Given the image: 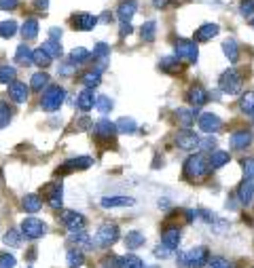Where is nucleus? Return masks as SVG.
Returning <instances> with one entry per match:
<instances>
[{
    "label": "nucleus",
    "instance_id": "obj_1",
    "mask_svg": "<svg viewBox=\"0 0 254 268\" xmlns=\"http://www.w3.org/2000/svg\"><path fill=\"white\" fill-rule=\"evenodd\" d=\"M210 171V161H206V156L203 154H193L189 156L187 161H184V175L189 177V180H201V177H206Z\"/></svg>",
    "mask_w": 254,
    "mask_h": 268
},
{
    "label": "nucleus",
    "instance_id": "obj_2",
    "mask_svg": "<svg viewBox=\"0 0 254 268\" xmlns=\"http://www.w3.org/2000/svg\"><path fill=\"white\" fill-rule=\"evenodd\" d=\"M64 99H66V91H64L60 85L47 87L44 89V93H42V97H41V108L44 112H55V110H60L62 108Z\"/></svg>",
    "mask_w": 254,
    "mask_h": 268
},
{
    "label": "nucleus",
    "instance_id": "obj_3",
    "mask_svg": "<svg viewBox=\"0 0 254 268\" xmlns=\"http://www.w3.org/2000/svg\"><path fill=\"white\" fill-rule=\"evenodd\" d=\"M218 85H220V91H222V93H227V95H237V93L241 91V76L235 72L233 68H229L227 72H222Z\"/></svg>",
    "mask_w": 254,
    "mask_h": 268
},
{
    "label": "nucleus",
    "instance_id": "obj_4",
    "mask_svg": "<svg viewBox=\"0 0 254 268\" xmlns=\"http://www.w3.org/2000/svg\"><path fill=\"white\" fill-rule=\"evenodd\" d=\"M44 232H47V224H44L42 220H38V218H25V220H21V234H23L25 239L36 241V239L44 237Z\"/></svg>",
    "mask_w": 254,
    "mask_h": 268
},
{
    "label": "nucleus",
    "instance_id": "obj_5",
    "mask_svg": "<svg viewBox=\"0 0 254 268\" xmlns=\"http://www.w3.org/2000/svg\"><path fill=\"white\" fill-rule=\"evenodd\" d=\"M174 55L180 57V59H187L190 63H195L199 59V49H197L195 40H178L174 47Z\"/></svg>",
    "mask_w": 254,
    "mask_h": 268
},
{
    "label": "nucleus",
    "instance_id": "obj_6",
    "mask_svg": "<svg viewBox=\"0 0 254 268\" xmlns=\"http://www.w3.org/2000/svg\"><path fill=\"white\" fill-rule=\"evenodd\" d=\"M119 239V228L114 224H102L98 228V234H95V243L102 245V247H110L117 243Z\"/></svg>",
    "mask_w": 254,
    "mask_h": 268
},
{
    "label": "nucleus",
    "instance_id": "obj_7",
    "mask_svg": "<svg viewBox=\"0 0 254 268\" xmlns=\"http://www.w3.org/2000/svg\"><path fill=\"white\" fill-rule=\"evenodd\" d=\"M208 247L206 245H199V247H193V249L184 251V256H187V268H201L208 264Z\"/></svg>",
    "mask_w": 254,
    "mask_h": 268
},
{
    "label": "nucleus",
    "instance_id": "obj_8",
    "mask_svg": "<svg viewBox=\"0 0 254 268\" xmlns=\"http://www.w3.org/2000/svg\"><path fill=\"white\" fill-rule=\"evenodd\" d=\"M60 220H62V224L68 228L70 232H81V230H85V215L83 213H76V211H62L60 213Z\"/></svg>",
    "mask_w": 254,
    "mask_h": 268
},
{
    "label": "nucleus",
    "instance_id": "obj_9",
    "mask_svg": "<svg viewBox=\"0 0 254 268\" xmlns=\"http://www.w3.org/2000/svg\"><path fill=\"white\" fill-rule=\"evenodd\" d=\"M174 142H176V146H178L180 150L190 152V150H195L197 146H199V135H197V133H193V131H189V129H184V131H178V133H176Z\"/></svg>",
    "mask_w": 254,
    "mask_h": 268
},
{
    "label": "nucleus",
    "instance_id": "obj_10",
    "mask_svg": "<svg viewBox=\"0 0 254 268\" xmlns=\"http://www.w3.org/2000/svg\"><path fill=\"white\" fill-rule=\"evenodd\" d=\"M28 95H30V89L25 82L15 80L9 85V97L15 101V104H25V101H28Z\"/></svg>",
    "mask_w": 254,
    "mask_h": 268
},
{
    "label": "nucleus",
    "instance_id": "obj_11",
    "mask_svg": "<svg viewBox=\"0 0 254 268\" xmlns=\"http://www.w3.org/2000/svg\"><path fill=\"white\" fill-rule=\"evenodd\" d=\"M93 133H95V135H98L100 139H110V137L117 135V125L110 123L108 118H102V120H98V123H95Z\"/></svg>",
    "mask_w": 254,
    "mask_h": 268
},
{
    "label": "nucleus",
    "instance_id": "obj_12",
    "mask_svg": "<svg viewBox=\"0 0 254 268\" xmlns=\"http://www.w3.org/2000/svg\"><path fill=\"white\" fill-rule=\"evenodd\" d=\"M199 127H201V131H206V133H216L222 127V120L216 116V114L212 112H206V114H201L199 118Z\"/></svg>",
    "mask_w": 254,
    "mask_h": 268
},
{
    "label": "nucleus",
    "instance_id": "obj_13",
    "mask_svg": "<svg viewBox=\"0 0 254 268\" xmlns=\"http://www.w3.org/2000/svg\"><path fill=\"white\" fill-rule=\"evenodd\" d=\"M252 139H254L252 131H235L231 139H229V144H231V148H235V150H246L248 146L252 144Z\"/></svg>",
    "mask_w": 254,
    "mask_h": 268
},
{
    "label": "nucleus",
    "instance_id": "obj_14",
    "mask_svg": "<svg viewBox=\"0 0 254 268\" xmlns=\"http://www.w3.org/2000/svg\"><path fill=\"white\" fill-rule=\"evenodd\" d=\"M187 99L190 101L193 106H206L208 104V99H210V93L206 91L203 87H199V85H195V87H190L189 89V95H187Z\"/></svg>",
    "mask_w": 254,
    "mask_h": 268
},
{
    "label": "nucleus",
    "instance_id": "obj_15",
    "mask_svg": "<svg viewBox=\"0 0 254 268\" xmlns=\"http://www.w3.org/2000/svg\"><path fill=\"white\" fill-rule=\"evenodd\" d=\"M98 23V17L91 15V13H81V15H74L72 19V25L76 30H83V32H89L93 30V25Z\"/></svg>",
    "mask_w": 254,
    "mask_h": 268
},
{
    "label": "nucleus",
    "instance_id": "obj_16",
    "mask_svg": "<svg viewBox=\"0 0 254 268\" xmlns=\"http://www.w3.org/2000/svg\"><path fill=\"white\" fill-rule=\"evenodd\" d=\"M95 99L98 97L93 95V89H83V91L76 95V106H79L83 112H89L95 106Z\"/></svg>",
    "mask_w": 254,
    "mask_h": 268
},
{
    "label": "nucleus",
    "instance_id": "obj_17",
    "mask_svg": "<svg viewBox=\"0 0 254 268\" xmlns=\"http://www.w3.org/2000/svg\"><path fill=\"white\" fill-rule=\"evenodd\" d=\"M136 11H138L136 0H123V2L119 4V9H117V17L121 19V21H129V19L136 15Z\"/></svg>",
    "mask_w": 254,
    "mask_h": 268
},
{
    "label": "nucleus",
    "instance_id": "obj_18",
    "mask_svg": "<svg viewBox=\"0 0 254 268\" xmlns=\"http://www.w3.org/2000/svg\"><path fill=\"white\" fill-rule=\"evenodd\" d=\"M100 203H102V207L112 209V207H131L136 201L131 196H104Z\"/></svg>",
    "mask_w": 254,
    "mask_h": 268
},
{
    "label": "nucleus",
    "instance_id": "obj_19",
    "mask_svg": "<svg viewBox=\"0 0 254 268\" xmlns=\"http://www.w3.org/2000/svg\"><path fill=\"white\" fill-rule=\"evenodd\" d=\"M161 243L171 247V249H176V247L180 245V228H176V226L165 228L163 234H161Z\"/></svg>",
    "mask_w": 254,
    "mask_h": 268
},
{
    "label": "nucleus",
    "instance_id": "obj_20",
    "mask_svg": "<svg viewBox=\"0 0 254 268\" xmlns=\"http://www.w3.org/2000/svg\"><path fill=\"white\" fill-rule=\"evenodd\" d=\"M218 32H220V28H218L216 23H203L201 28L195 32V38H197L199 42H208V40H212V38L218 34Z\"/></svg>",
    "mask_w": 254,
    "mask_h": 268
},
{
    "label": "nucleus",
    "instance_id": "obj_21",
    "mask_svg": "<svg viewBox=\"0 0 254 268\" xmlns=\"http://www.w3.org/2000/svg\"><path fill=\"white\" fill-rule=\"evenodd\" d=\"M237 199L244 203V205L252 203V199H254V182H252V180H244V182L239 184V188H237Z\"/></svg>",
    "mask_w": 254,
    "mask_h": 268
},
{
    "label": "nucleus",
    "instance_id": "obj_22",
    "mask_svg": "<svg viewBox=\"0 0 254 268\" xmlns=\"http://www.w3.org/2000/svg\"><path fill=\"white\" fill-rule=\"evenodd\" d=\"M100 80H102V72H100V70H95V68L87 70V72L81 76V82L85 85V89H93V87H98V85H100Z\"/></svg>",
    "mask_w": 254,
    "mask_h": 268
},
{
    "label": "nucleus",
    "instance_id": "obj_23",
    "mask_svg": "<svg viewBox=\"0 0 254 268\" xmlns=\"http://www.w3.org/2000/svg\"><path fill=\"white\" fill-rule=\"evenodd\" d=\"M21 207L28 213H36V211H41L42 201H41V196H38V194H25L23 201H21Z\"/></svg>",
    "mask_w": 254,
    "mask_h": 268
},
{
    "label": "nucleus",
    "instance_id": "obj_24",
    "mask_svg": "<svg viewBox=\"0 0 254 268\" xmlns=\"http://www.w3.org/2000/svg\"><path fill=\"white\" fill-rule=\"evenodd\" d=\"M176 120L184 127V129H189V127L195 123V112L189 110V108H178V110H176Z\"/></svg>",
    "mask_w": 254,
    "mask_h": 268
},
{
    "label": "nucleus",
    "instance_id": "obj_25",
    "mask_svg": "<svg viewBox=\"0 0 254 268\" xmlns=\"http://www.w3.org/2000/svg\"><path fill=\"white\" fill-rule=\"evenodd\" d=\"M229 152L225 150H214L212 152V156H210V169H220V167H225V165L229 163Z\"/></svg>",
    "mask_w": 254,
    "mask_h": 268
},
{
    "label": "nucleus",
    "instance_id": "obj_26",
    "mask_svg": "<svg viewBox=\"0 0 254 268\" xmlns=\"http://www.w3.org/2000/svg\"><path fill=\"white\" fill-rule=\"evenodd\" d=\"M70 243H74L76 247H83V249H91L93 247V239L89 237V234H85V232H72V237H70Z\"/></svg>",
    "mask_w": 254,
    "mask_h": 268
},
{
    "label": "nucleus",
    "instance_id": "obj_27",
    "mask_svg": "<svg viewBox=\"0 0 254 268\" xmlns=\"http://www.w3.org/2000/svg\"><path fill=\"white\" fill-rule=\"evenodd\" d=\"M66 262H68V268H81L85 264V253H83L79 247H76V249H70L66 253Z\"/></svg>",
    "mask_w": 254,
    "mask_h": 268
},
{
    "label": "nucleus",
    "instance_id": "obj_28",
    "mask_svg": "<svg viewBox=\"0 0 254 268\" xmlns=\"http://www.w3.org/2000/svg\"><path fill=\"white\" fill-rule=\"evenodd\" d=\"M21 36L25 40H34L38 36V21L36 19H25L23 25H21Z\"/></svg>",
    "mask_w": 254,
    "mask_h": 268
},
{
    "label": "nucleus",
    "instance_id": "obj_29",
    "mask_svg": "<svg viewBox=\"0 0 254 268\" xmlns=\"http://www.w3.org/2000/svg\"><path fill=\"white\" fill-rule=\"evenodd\" d=\"M222 51H225V55L229 57V61L235 63L239 59V47H237V42L233 40V38H229V40L222 42Z\"/></svg>",
    "mask_w": 254,
    "mask_h": 268
},
{
    "label": "nucleus",
    "instance_id": "obj_30",
    "mask_svg": "<svg viewBox=\"0 0 254 268\" xmlns=\"http://www.w3.org/2000/svg\"><path fill=\"white\" fill-rule=\"evenodd\" d=\"M51 61H53V57H51L42 47H38V49L34 51V55H32V63H36L38 68H47Z\"/></svg>",
    "mask_w": 254,
    "mask_h": 268
},
{
    "label": "nucleus",
    "instance_id": "obj_31",
    "mask_svg": "<svg viewBox=\"0 0 254 268\" xmlns=\"http://www.w3.org/2000/svg\"><path fill=\"white\" fill-rule=\"evenodd\" d=\"M144 234L142 232H138V230H133V232H127V237H125V247L127 249H138V247H142L144 245Z\"/></svg>",
    "mask_w": 254,
    "mask_h": 268
},
{
    "label": "nucleus",
    "instance_id": "obj_32",
    "mask_svg": "<svg viewBox=\"0 0 254 268\" xmlns=\"http://www.w3.org/2000/svg\"><path fill=\"white\" fill-rule=\"evenodd\" d=\"M140 36H142L144 42H152L157 36V23L155 21H144L142 28H140Z\"/></svg>",
    "mask_w": 254,
    "mask_h": 268
},
{
    "label": "nucleus",
    "instance_id": "obj_33",
    "mask_svg": "<svg viewBox=\"0 0 254 268\" xmlns=\"http://www.w3.org/2000/svg\"><path fill=\"white\" fill-rule=\"evenodd\" d=\"M30 87L34 89V91H42V89H47L49 87V74L47 72H36L30 78Z\"/></svg>",
    "mask_w": 254,
    "mask_h": 268
},
{
    "label": "nucleus",
    "instance_id": "obj_34",
    "mask_svg": "<svg viewBox=\"0 0 254 268\" xmlns=\"http://www.w3.org/2000/svg\"><path fill=\"white\" fill-rule=\"evenodd\" d=\"M87 59H91V51H87L85 47H76L72 53H70V61H72L74 66H81V63H85Z\"/></svg>",
    "mask_w": 254,
    "mask_h": 268
},
{
    "label": "nucleus",
    "instance_id": "obj_35",
    "mask_svg": "<svg viewBox=\"0 0 254 268\" xmlns=\"http://www.w3.org/2000/svg\"><path fill=\"white\" fill-rule=\"evenodd\" d=\"M93 165V158L91 156H76V158H72V161H68L64 167H70V169H89Z\"/></svg>",
    "mask_w": 254,
    "mask_h": 268
},
{
    "label": "nucleus",
    "instance_id": "obj_36",
    "mask_svg": "<svg viewBox=\"0 0 254 268\" xmlns=\"http://www.w3.org/2000/svg\"><path fill=\"white\" fill-rule=\"evenodd\" d=\"M159 68L163 70V72H178L180 70V57H163L161 61H159Z\"/></svg>",
    "mask_w": 254,
    "mask_h": 268
},
{
    "label": "nucleus",
    "instance_id": "obj_37",
    "mask_svg": "<svg viewBox=\"0 0 254 268\" xmlns=\"http://www.w3.org/2000/svg\"><path fill=\"white\" fill-rule=\"evenodd\" d=\"M32 55H34V51H32L28 44H19L17 53H15V61L17 63H32Z\"/></svg>",
    "mask_w": 254,
    "mask_h": 268
},
{
    "label": "nucleus",
    "instance_id": "obj_38",
    "mask_svg": "<svg viewBox=\"0 0 254 268\" xmlns=\"http://www.w3.org/2000/svg\"><path fill=\"white\" fill-rule=\"evenodd\" d=\"M239 108L246 114H254V91H246L239 99Z\"/></svg>",
    "mask_w": 254,
    "mask_h": 268
},
{
    "label": "nucleus",
    "instance_id": "obj_39",
    "mask_svg": "<svg viewBox=\"0 0 254 268\" xmlns=\"http://www.w3.org/2000/svg\"><path fill=\"white\" fill-rule=\"evenodd\" d=\"M21 230H15V228H11L9 232L2 237V241H4V245H9V247H19L21 245Z\"/></svg>",
    "mask_w": 254,
    "mask_h": 268
},
{
    "label": "nucleus",
    "instance_id": "obj_40",
    "mask_svg": "<svg viewBox=\"0 0 254 268\" xmlns=\"http://www.w3.org/2000/svg\"><path fill=\"white\" fill-rule=\"evenodd\" d=\"M15 76H17V70L13 66H0V82H2V85L15 82Z\"/></svg>",
    "mask_w": 254,
    "mask_h": 268
},
{
    "label": "nucleus",
    "instance_id": "obj_41",
    "mask_svg": "<svg viewBox=\"0 0 254 268\" xmlns=\"http://www.w3.org/2000/svg\"><path fill=\"white\" fill-rule=\"evenodd\" d=\"M17 34V23L13 19H6V21H0V36L2 38H11Z\"/></svg>",
    "mask_w": 254,
    "mask_h": 268
},
{
    "label": "nucleus",
    "instance_id": "obj_42",
    "mask_svg": "<svg viewBox=\"0 0 254 268\" xmlns=\"http://www.w3.org/2000/svg\"><path fill=\"white\" fill-rule=\"evenodd\" d=\"M136 129H138V125H136V120H133V118H127V116L119 118L117 131H121V133H133Z\"/></svg>",
    "mask_w": 254,
    "mask_h": 268
},
{
    "label": "nucleus",
    "instance_id": "obj_43",
    "mask_svg": "<svg viewBox=\"0 0 254 268\" xmlns=\"http://www.w3.org/2000/svg\"><path fill=\"white\" fill-rule=\"evenodd\" d=\"M51 192H49V205L53 209H60L62 207V186H55V184H51Z\"/></svg>",
    "mask_w": 254,
    "mask_h": 268
},
{
    "label": "nucleus",
    "instance_id": "obj_44",
    "mask_svg": "<svg viewBox=\"0 0 254 268\" xmlns=\"http://www.w3.org/2000/svg\"><path fill=\"white\" fill-rule=\"evenodd\" d=\"M41 47H42L44 51H47V53H49L51 57H53V59H55V57H62V53H64V51H62V44H60V42H55V40H47V42H42Z\"/></svg>",
    "mask_w": 254,
    "mask_h": 268
},
{
    "label": "nucleus",
    "instance_id": "obj_45",
    "mask_svg": "<svg viewBox=\"0 0 254 268\" xmlns=\"http://www.w3.org/2000/svg\"><path fill=\"white\" fill-rule=\"evenodd\" d=\"M112 99L110 97H106V95H100V97L98 99H95V108H98V110L102 112V114H108V112H110L112 110Z\"/></svg>",
    "mask_w": 254,
    "mask_h": 268
},
{
    "label": "nucleus",
    "instance_id": "obj_46",
    "mask_svg": "<svg viewBox=\"0 0 254 268\" xmlns=\"http://www.w3.org/2000/svg\"><path fill=\"white\" fill-rule=\"evenodd\" d=\"M241 169H244L246 180H254V158L252 156L241 158Z\"/></svg>",
    "mask_w": 254,
    "mask_h": 268
},
{
    "label": "nucleus",
    "instance_id": "obj_47",
    "mask_svg": "<svg viewBox=\"0 0 254 268\" xmlns=\"http://www.w3.org/2000/svg\"><path fill=\"white\" fill-rule=\"evenodd\" d=\"M9 123H11V110L4 101H0V129H4Z\"/></svg>",
    "mask_w": 254,
    "mask_h": 268
},
{
    "label": "nucleus",
    "instance_id": "obj_48",
    "mask_svg": "<svg viewBox=\"0 0 254 268\" xmlns=\"http://www.w3.org/2000/svg\"><path fill=\"white\" fill-rule=\"evenodd\" d=\"M123 268H144V262H142V260H140L138 256L129 253V256L123 258Z\"/></svg>",
    "mask_w": 254,
    "mask_h": 268
},
{
    "label": "nucleus",
    "instance_id": "obj_49",
    "mask_svg": "<svg viewBox=\"0 0 254 268\" xmlns=\"http://www.w3.org/2000/svg\"><path fill=\"white\" fill-rule=\"evenodd\" d=\"M239 13L244 17H252L254 15V0H244V2L239 4Z\"/></svg>",
    "mask_w": 254,
    "mask_h": 268
},
{
    "label": "nucleus",
    "instance_id": "obj_50",
    "mask_svg": "<svg viewBox=\"0 0 254 268\" xmlns=\"http://www.w3.org/2000/svg\"><path fill=\"white\" fill-rule=\"evenodd\" d=\"M208 266H210V268H233L229 260H225V258H218V256L212 258V260H208Z\"/></svg>",
    "mask_w": 254,
    "mask_h": 268
},
{
    "label": "nucleus",
    "instance_id": "obj_51",
    "mask_svg": "<svg viewBox=\"0 0 254 268\" xmlns=\"http://www.w3.org/2000/svg\"><path fill=\"white\" fill-rule=\"evenodd\" d=\"M15 264H17V260L13 253H2V256H0V268H13Z\"/></svg>",
    "mask_w": 254,
    "mask_h": 268
},
{
    "label": "nucleus",
    "instance_id": "obj_52",
    "mask_svg": "<svg viewBox=\"0 0 254 268\" xmlns=\"http://www.w3.org/2000/svg\"><path fill=\"white\" fill-rule=\"evenodd\" d=\"M102 266L104 268H123V258H106Z\"/></svg>",
    "mask_w": 254,
    "mask_h": 268
},
{
    "label": "nucleus",
    "instance_id": "obj_53",
    "mask_svg": "<svg viewBox=\"0 0 254 268\" xmlns=\"http://www.w3.org/2000/svg\"><path fill=\"white\" fill-rule=\"evenodd\" d=\"M171 251H174V249H171V247H168V245H157V247H155V256H157V258H163V260L169 258Z\"/></svg>",
    "mask_w": 254,
    "mask_h": 268
},
{
    "label": "nucleus",
    "instance_id": "obj_54",
    "mask_svg": "<svg viewBox=\"0 0 254 268\" xmlns=\"http://www.w3.org/2000/svg\"><path fill=\"white\" fill-rule=\"evenodd\" d=\"M214 146H216V139L212 135H208L206 139H199V148L201 150H212Z\"/></svg>",
    "mask_w": 254,
    "mask_h": 268
},
{
    "label": "nucleus",
    "instance_id": "obj_55",
    "mask_svg": "<svg viewBox=\"0 0 254 268\" xmlns=\"http://www.w3.org/2000/svg\"><path fill=\"white\" fill-rule=\"evenodd\" d=\"M19 4V0H0V9L2 11H13Z\"/></svg>",
    "mask_w": 254,
    "mask_h": 268
},
{
    "label": "nucleus",
    "instance_id": "obj_56",
    "mask_svg": "<svg viewBox=\"0 0 254 268\" xmlns=\"http://www.w3.org/2000/svg\"><path fill=\"white\" fill-rule=\"evenodd\" d=\"M49 40L60 42V40H62V30H60V28H51V30H49Z\"/></svg>",
    "mask_w": 254,
    "mask_h": 268
},
{
    "label": "nucleus",
    "instance_id": "obj_57",
    "mask_svg": "<svg viewBox=\"0 0 254 268\" xmlns=\"http://www.w3.org/2000/svg\"><path fill=\"white\" fill-rule=\"evenodd\" d=\"M72 72H74V63H72V61L66 63V66H62V70H60V74H62V76H70Z\"/></svg>",
    "mask_w": 254,
    "mask_h": 268
},
{
    "label": "nucleus",
    "instance_id": "obj_58",
    "mask_svg": "<svg viewBox=\"0 0 254 268\" xmlns=\"http://www.w3.org/2000/svg\"><path fill=\"white\" fill-rule=\"evenodd\" d=\"M131 32H133L131 23H129V21H123V25H121V36H129Z\"/></svg>",
    "mask_w": 254,
    "mask_h": 268
},
{
    "label": "nucleus",
    "instance_id": "obj_59",
    "mask_svg": "<svg viewBox=\"0 0 254 268\" xmlns=\"http://www.w3.org/2000/svg\"><path fill=\"white\" fill-rule=\"evenodd\" d=\"M36 9H41V11H47L49 9V0H36Z\"/></svg>",
    "mask_w": 254,
    "mask_h": 268
},
{
    "label": "nucleus",
    "instance_id": "obj_60",
    "mask_svg": "<svg viewBox=\"0 0 254 268\" xmlns=\"http://www.w3.org/2000/svg\"><path fill=\"white\" fill-rule=\"evenodd\" d=\"M168 4H169V0H155V6H157V9H165Z\"/></svg>",
    "mask_w": 254,
    "mask_h": 268
},
{
    "label": "nucleus",
    "instance_id": "obj_61",
    "mask_svg": "<svg viewBox=\"0 0 254 268\" xmlns=\"http://www.w3.org/2000/svg\"><path fill=\"white\" fill-rule=\"evenodd\" d=\"M159 207H161V209H168V207H169V201H168V199H161V201H159Z\"/></svg>",
    "mask_w": 254,
    "mask_h": 268
},
{
    "label": "nucleus",
    "instance_id": "obj_62",
    "mask_svg": "<svg viewBox=\"0 0 254 268\" xmlns=\"http://www.w3.org/2000/svg\"><path fill=\"white\" fill-rule=\"evenodd\" d=\"M235 207H237V205H235V201L229 199V201H227V209H235Z\"/></svg>",
    "mask_w": 254,
    "mask_h": 268
},
{
    "label": "nucleus",
    "instance_id": "obj_63",
    "mask_svg": "<svg viewBox=\"0 0 254 268\" xmlns=\"http://www.w3.org/2000/svg\"><path fill=\"white\" fill-rule=\"evenodd\" d=\"M250 25H252V28H254V17H252V19H250Z\"/></svg>",
    "mask_w": 254,
    "mask_h": 268
}]
</instances>
